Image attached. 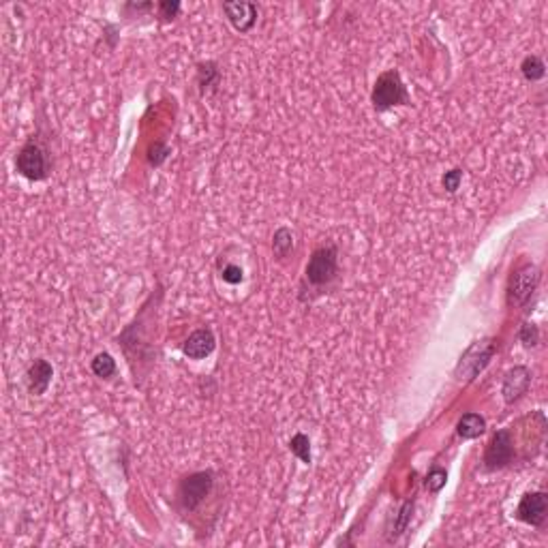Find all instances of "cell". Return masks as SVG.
Masks as SVG:
<instances>
[{"mask_svg":"<svg viewBox=\"0 0 548 548\" xmlns=\"http://www.w3.org/2000/svg\"><path fill=\"white\" fill-rule=\"evenodd\" d=\"M51 377H54V368L47 360L43 358H37L28 370H26V383H28V392L35 394V397H41L45 394V390L49 388L51 383Z\"/></svg>","mask_w":548,"mask_h":548,"instance_id":"12","label":"cell"},{"mask_svg":"<svg viewBox=\"0 0 548 548\" xmlns=\"http://www.w3.org/2000/svg\"><path fill=\"white\" fill-rule=\"evenodd\" d=\"M216 347V339L210 328H199L195 330L182 345V354L191 360H201L206 356H210Z\"/></svg>","mask_w":548,"mask_h":548,"instance_id":"10","label":"cell"},{"mask_svg":"<svg viewBox=\"0 0 548 548\" xmlns=\"http://www.w3.org/2000/svg\"><path fill=\"white\" fill-rule=\"evenodd\" d=\"M484 430H486V420L480 413H465L456 424V432L463 440H475Z\"/></svg>","mask_w":548,"mask_h":548,"instance_id":"13","label":"cell"},{"mask_svg":"<svg viewBox=\"0 0 548 548\" xmlns=\"http://www.w3.org/2000/svg\"><path fill=\"white\" fill-rule=\"evenodd\" d=\"M411 514H413V502L409 499V502H405L401 506V510L397 514V523H394V531H390V540H397L399 535L405 533V529H407V525L411 521Z\"/></svg>","mask_w":548,"mask_h":548,"instance_id":"19","label":"cell"},{"mask_svg":"<svg viewBox=\"0 0 548 548\" xmlns=\"http://www.w3.org/2000/svg\"><path fill=\"white\" fill-rule=\"evenodd\" d=\"M521 73L527 82H537L546 75V67L544 61L540 56H527L521 65Z\"/></svg>","mask_w":548,"mask_h":548,"instance_id":"16","label":"cell"},{"mask_svg":"<svg viewBox=\"0 0 548 548\" xmlns=\"http://www.w3.org/2000/svg\"><path fill=\"white\" fill-rule=\"evenodd\" d=\"M90 368L96 377L101 379H109L116 373V360L109 356V354H99L94 356V360L90 362Z\"/></svg>","mask_w":548,"mask_h":548,"instance_id":"17","label":"cell"},{"mask_svg":"<svg viewBox=\"0 0 548 548\" xmlns=\"http://www.w3.org/2000/svg\"><path fill=\"white\" fill-rule=\"evenodd\" d=\"M492 354H495V341H475L461 358L459 366H456V375L459 379H473L478 373H482L486 368V364L490 362Z\"/></svg>","mask_w":548,"mask_h":548,"instance_id":"5","label":"cell"},{"mask_svg":"<svg viewBox=\"0 0 548 548\" xmlns=\"http://www.w3.org/2000/svg\"><path fill=\"white\" fill-rule=\"evenodd\" d=\"M531 383V373L527 366H514L506 373L504 377V399L506 403H516L527 390Z\"/></svg>","mask_w":548,"mask_h":548,"instance_id":"9","label":"cell"},{"mask_svg":"<svg viewBox=\"0 0 548 548\" xmlns=\"http://www.w3.org/2000/svg\"><path fill=\"white\" fill-rule=\"evenodd\" d=\"M461 182H463V172H461V170H450V172H446L444 178H442V185H444V189H446L448 193H456L459 187H461Z\"/></svg>","mask_w":548,"mask_h":548,"instance_id":"23","label":"cell"},{"mask_svg":"<svg viewBox=\"0 0 548 548\" xmlns=\"http://www.w3.org/2000/svg\"><path fill=\"white\" fill-rule=\"evenodd\" d=\"M168 156H170V148L166 144H161V142L152 144L150 150H148V163H150V166H154V168H158Z\"/></svg>","mask_w":548,"mask_h":548,"instance_id":"21","label":"cell"},{"mask_svg":"<svg viewBox=\"0 0 548 548\" xmlns=\"http://www.w3.org/2000/svg\"><path fill=\"white\" fill-rule=\"evenodd\" d=\"M540 268L535 266H523L521 270L514 272V277L510 279V287H508V302L514 304V306H521L525 304L531 294L537 289V283H540Z\"/></svg>","mask_w":548,"mask_h":548,"instance_id":"6","label":"cell"},{"mask_svg":"<svg viewBox=\"0 0 548 548\" xmlns=\"http://www.w3.org/2000/svg\"><path fill=\"white\" fill-rule=\"evenodd\" d=\"M446 480H448V473H446V469H432V471L426 475V482H424V486H426L430 492H440V490L446 486Z\"/></svg>","mask_w":548,"mask_h":548,"instance_id":"20","label":"cell"},{"mask_svg":"<svg viewBox=\"0 0 548 548\" xmlns=\"http://www.w3.org/2000/svg\"><path fill=\"white\" fill-rule=\"evenodd\" d=\"M158 11H161V18L163 20H174L180 11V3H158Z\"/></svg>","mask_w":548,"mask_h":548,"instance_id":"25","label":"cell"},{"mask_svg":"<svg viewBox=\"0 0 548 548\" xmlns=\"http://www.w3.org/2000/svg\"><path fill=\"white\" fill-rule=\"evenodd\" d=\"M223 11L238 32H249L257 22V7L253 3H223Z\"/></svg>","mask_w":548,"mask_h":548,"instance_id":"11","label":"cell"},{"mask_svg":"<svg viewBox=\"0 0 548 548\" xmlns=\"http://www.w3.org/2000/svg\"><path fill=\"white\" fill-rule=\"evenodd\" d=\"M339 274V251L335 244H325L313 251L306 268H304V281L319 289L323 285H330Z\"/></svg>","mask_w":548,"mask_h":548,"instance_id":"2","label":"cell"},{"mask_svg":"<svg viewBox=\"0 0 548 548\" xmlns=\"http://www.w3.org/2000/svg\"><path fill=\"white\" fill-rule=\"evenodd\" d=\"M370 101L375 112H388V109L399 105H411L407 86L397 69H388L377 77L370 92Z\"/></svg>","mask_w":548,"mask_h":548,"instance_id":"1","label":"cell"},{"mask_svg":"<svg viewBox=\"0 0 548 548\" xmlns=\"http://www.w3.org/2000/svg\"><path fill=\"white\" fill-rule=\"evenodd\" d=\"M272 251L277 257H287L292 251H294V234L289 228H279L277 232H274V238H272Z\"/></svg>","mask_w":548,"mask_h":548,"instance_id":"15","label":"cell"},{"mask_svg":"<svg viewBox=\"0 0 548 548\" xmlns=\"http://www.w3.org/2000/svg\"><path fill=\"white\" fill-rule=\"evenodd\" d=\"M15 168L20 172V176H24L26 180L32 182H41L49 176V161H47V152L45 148L30 139L28 144L22 146V150L15 156Z\"/></svg>","mask_w":548,"mask_h":548,"instance_id":"4","label":"cell"},{"mask_svg":"<svg viewBox=\"0 0 548 548\" xmlns=\"http://www.w3.org/2000/svg\"><path fill=\"white\" fill-rule=\"evenodd\" d=\"M548 516V495L542 490L525 492L518 508H516V518L531 525V527H542Z\"/></svg>","mask_w":548,"mask_h":548,"instance_id":"8","label":"cell"},{"mask_svg":"<svg viewBox=\"0 0 548 548\" xmlns=\"http://www.w3.org/2000/svg\"><path fill=\"white\" fill-rule=\"evenodd\" d=\"M289 450H292V454L298 456L302 463H306V465L311 463V442H309V437H306L304 432H296V435L292 437Z\"/></svg>","mask_w":548,"mask_h":548,"instance_id":"18","label":"cell"},{"mask_svg":"<svg viewBox=\"0 0 548 548\" xmlns=\"http://www.w3.org/2000/svg\"><path fill=\"white\" fill-rule=\"evenodd\" d=\"M212 486H214V473L210 469L195 471V473L182 478L180 486H178V502H180L182 510H187V512L197 510L212 492Z\"/></svg>","mask_w":548,"mask_h":548,"instance_id":"3","label":"cell"},{"mask_svg":"<svg viewBox=\"0 0 548 548\" xmlns=\"http://www.w3.org/2000/svg\"><path fill=\"white\" fill-rule=\"evenodd\" d=\"M218 77H221V73H218V69H216V63H199L197 65V86H199V92L204 96L216 90Z\"/></svg>","mask_w":548,"mask_h":548,"instance_id":"14","label":"cell"},{"mask_svg":"<svg viewBox=\"0 0 548 548\" xmlns=\"http://www.w3.org/2000/svg\"><path fill=\"white\" fill-rule=\"evenodd\" d=\"M514 459V442H512V435L508 428H502L492 435V440L486 448L484 454V465L486 469L495 471V469H504L512 463Z\"/></svg>","mask_w":548,"mask_h":548,"instance_id":"7","label":"cell"},{"mask_svg":"<svg viewBox=\"0 0 548 548\" xmlns=\"http://www.w3.org/2000/svg\"><path fill=\"white\" fill-rule=\"evenodd\" d=\"M521 341L527 345V347H535L537 345V341H540V330H537V325L535 323H525L523 328H521Z\"/></svg>","mask_w":548,"mask_h":548,"instance_id":"22","label":"cell"},{"mask_svg":"<svg viewBox=\"0 0 548 548\" xmlns=\"http://www.w3.org/2000/svg\"><path fill=\"white\" fill-rule=\"evenodd\" d=\"M221 277H223L225 283H230V285H238V283H242V279H244V272H242L240 266L230 263V266L223 268V274H221Z\"/></svg>","mask_w":548,"mask_h":548,"instance_id":"24","label":"cell"}]
</instances>
